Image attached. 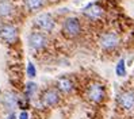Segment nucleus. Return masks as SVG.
I'll use <instances>...</instances> for the list:
<instances>
[{"label":"nucleus","mask_w":134,"mask_h":119,"mask_svg":"<svg viewBox=\"0 0 134 119\" xmlns=\"http://www.w3.org/2000/svg\"><path fill=\"white\" fill-rule=\"evenodd\" d=\"M106 95H107L106 87L100 81H92L87 87V98L95 104H99V103L103 101L106 99Z\"/></svg>","instance_id":"f257e3e1"},{"label":"nucleus","mask_w":134,"mask_h":119,"mask_svg":"<svg viewBox=\"0 0 134 119\" xmlns=\"http://www.w3.org/2000/svg\"><path fill=\"white\" fill-rule=\"evenodd\" d=\"M80 33H81V23L77 18L70 16L64 20V23H62V34L66 38L73 39L80 35Z\"/></svg>","instance_id":"f03ea898"},{"label":"nucleus","mask_w":134,"mask_h":119,"mask_svg":"<svg viewBox=\"0 0 134 119\" xmlns=\"http://www.w3.org/2000/svg\"><path fill=\"white\" fill-rule=\"evenodd\" d=\"M99 45L106 52L115 50L119 46V35L115 31H106V33L102 34V37L99 39Z\"/></svg>","instance_id":"7ed1b4c3"},{"label":"nucleus","mask_w":134,"mask_h":119,"mask_svg":"<svg viewBox=\"0 0 134 119\" xmlns=\"http://www.w3.org/2000/svg\"><path fill=\"white\" fill-rule=\"evenodd\" d=\"M116 104L119 108H122L125 111L134 110V91H131V89L121 91L116 96Z\"/></svg>","instance_id":"20e7f679"},{"label":"nucleus","mask_w":134,"mask_h":119,"mask_svg":"<svg viewBox=\"0 0 134 119\" xmlns=\"http://www.w3.org/2000/svg\"><path fill=\"white\" fill-rule=\"evenodd\" d=\"M34 23H35V26L39 29V30H42V31H46V33H50V31L54 29V26H56V22H54L53 16L50 14H39L38 16L34 19Z\"/></svg>","instance_id":"39448f33"},{"label":"nucleus","mask_w":134,"mask_h":119,"mask_svg":"<svg viewBox=\"0 0 134 119\" xmlns=\"http://www.w3.org/2000/svg\"><path fill=\"white\" fill-rule=\"evenodd\" d=\"M0 39L5 43H14L18 39V29L14 25H3L0 26Z\"/></svg>","instance_id":"423d86ee"},{"label":"nucleus","mask_w":134,"mask_h":119,"mask_svg":"<svg viewBox=\"0 0 134 119\" xmlns=\"http://www.w3.org/2000/svg\"><path fill=\"white\" fill-rule=\"evenodd\" d=\"M41 103L45 107H54L60 103V93L57 89L49 88L45 89L43 93L41 95Z\"/></svg>","instance_id":"0eeeda50"},{"label":"nucleus","mask_w":134,"mask_h":119,"mask_svg":"<svg viewBox=\"0 0 134 119\" xmlns=\"http://www.w3.org/2000/svg\"><path fill=\"white\" fill-rule=\"evenodd\" d=\"M48 43V38L43 33H39V31H33L29 37V45L33 50H42L43 47Z\"/></svg>","instance_id":"6e6552de"},{"label":"nucleus","mask_w":134,"mask_h":119,"mask_svg":"<svg viewBox=\"0 0 134 119\" xmlns=\"http://www.w3.org/2000/svg\"><path fill=\"white\" fill-rule=\"evenodd\" d=\"M83 14H84V16H87L91 20H98L104 15V8L99 3H91L84 8Z\"/></svg>","instance_id":"1a4fd4ad"},{"label":"nucleus","mask_w":134,"mask_h":119,"mask_svg":"<svg viewBox=\"0 0 134 119\" xmlns=\"http://www.w3.org/2000/svg\"><path fill=\"white\" fill-rule=\"evenodd\" d=\"M57 87H58V89L61 92H64V93H70L75 89V84H73V81L70 80L69 77H61V78H58Z\"/></svg>","instance_id":"9d476101"},{"label":"nucleus","mask_w":134,"mask_h":119,"mask_svg":"<svg viewBox=\"0 0 134 119\" xmlns=\"http://www.w3.org/2000/svg\"><path fill=\"white\" fill-rule=\"evenodd\" d=\"M14 14V4L10 0H0V18H8Z\"/></svg>","instance_id":"9b49d317"},{"label":"nucleus","mask_w":134,"mask_h":119,"mask_svg":"<svg viewBox=\"0 0 134 119\" xmlns=\"http://www.w3.org/2000/svg\"><path fill=\"white\" fill-rule=\"evenodd\" d=\"M18 100H19V98H18L14 92H7V93H4L3 103H4V106L8 108V110H14L15 107H16V106H18Z\"/></svg>","instance_id":"f8f14e48"},{"label":"nucleus","mask_w":134,"mask_h":119,"mask_svg":"<svg viewBox=\"0 0 134 119\" xmlns=\"http://www.w3.org/2000/svg\"><path fill=\"white\" fill-rule=\"evenodd\" d=\"M25 4L29 11H37L45 5V0H25Z\"/></svg>","instance_id":"ddd939ff"},{"label":"nucleus","mask_w":134,"mask_h":119,"mask_svg":"<svg viewBox=\"0 0 134 119\" xmlns=\"http://www.w3.org/2000/svg\"><path fill=\"white\" fill-rule=\"evenodd\" d=\"M115 75L118 77H125L126 76V61L123 58L118 61V64L115 66Z\"/></svg>","instance_id":"4468645a"},{"label":"nucleus","mask_w":134,"mask_h":119,"mask_svg":"<svg viewBox=\"0 0 134 119\" xmlns=\"http://www.w3.org/2000/svg\"><path fill=\"white\" fill-rule=\"evenodd\" d=\"M35 91H37V84H34V83H27L26 89H25L26 98H27V99H30V98L34 95V92H35Z\"/></svg>","instance_id":"2eb2a0df"},{"label":"nucleus","mask_w":134,"mask_h":119,"mask_svg":"<svg viewBox=\"0 0 134 119\" xmlns=\"http://www.w3.org/2000/svg\"><path fill=\"white\" fill-rule=\"evenodd\" d=\"M26 73L30 78H34L37 76V69L34 66V64H31V62H29L27 64V69H26Z\"/></svg>","instance_id":"dca6fc26"},{"label":"nucleus","mask_w":134,"mask_h":119,"mask_svg":"<svg viewBox=\"0 0 134 119\" xmlns=\"http://www.w3.org/2000/svg\"><path fill=\"white\" fill-rule=\"evenodd\" d=\"M19 119H29V114H27V111H22L20 115H19Z\"/></svg>","instance_id":"f3484780"},{"label":"nucleus","mask_w":134,"mask_h":119,"mask_svg":"<svg viewBox=\"0 0 134 119\" xmlns=\"http://www.w3.org/2000/svg\"><path fill=\"white\" fill-rule=\"evenodd\" d=\"M8 119H15V114H11V115L8 116Z\"/></svg>","instance_id":"a211bd4d"}]
</instances>
